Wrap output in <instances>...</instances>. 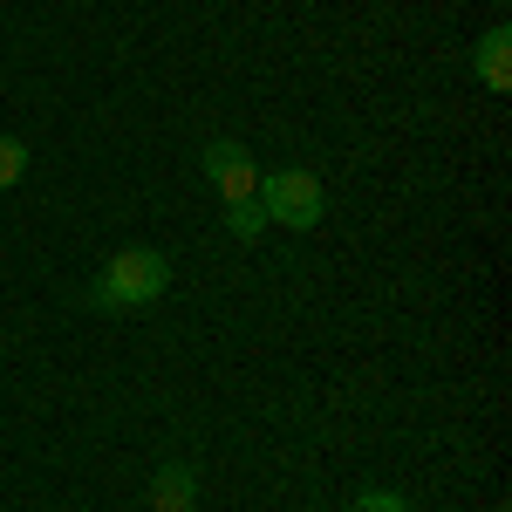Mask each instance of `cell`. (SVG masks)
<instances>
[{
	"label": "cell",
	"instance_id": "5",
	"mask_svg": "<svg viewBox=\"0 0 512 512\" xmlns=\"http://www.w3.org/2000/svg\"><path fill=\"white\" fill-rule=\"evenodd\" d=\"M478 82H485L492 96H506V89H512V35H506V28H492V35L478 41Z\"/></svg>",
	"mask_w": 512,
	"mask_h": 512
},
{
	"label": "cell",
	"instance_id": "8",
	"mask_svg": "<svg viewBox=\"0 0 512 512\" xmlns=\"http://www.w3.org/2000/svg\"><path fill=\"white\" fill-rule=\"evenodd\" d=\"M349 512H410V506H403V492H362Z\"/></svg>",
	"mask_w": 512,
	"mask_h": 512
},
{
	"label": "cell",
	"instance_id": "6",
	"mask_svg": "<svg viewBox=\"0 0 512 512\" xmlns=\"http://www.w3.org/2000/svg\"><path fill=\"white\" fill-rule=\"evenodd\" d=\"M226 233H233V239H260V233H267V212H260V198H246V205H226Z\"/></svg>",
	"mask_w": 512,
	"mask_h": 512
},
{
	"label": "cell",
	"instance_id": "2",
	"mask_svg": "<svg viewBox=\"0 0 512 512\" xmlns=\"http://www.w3.org/2000/svg\"><path fill=\"white\" fill-rule=\"evenodd\" d=\"M260 212H267V226L308 233V226H321V212H328V192H321L315 171L280 164V171H267V178H260Z\"/></svg>",
	"mask_w": 512,
	"mask_h": 512
},
{
	"label": "cell",
	"instance_id": "9",
	"mask_svg": "<svg viewBox=\"0 0 512 512\" xmlns=\"http://www.w3.org/2000/svg\"><path fill=\"white\" fill-rule=\"evenodd\" d=\"M492 7H506V0H492Z\"/></svg>",
	"mask_w": 512,
	"mask_h": 512
},
{
	"label": "cell",
	"instance_id": "7",
	"mask_svg": "<svg viewBox=\"0 0 512 512\" xmlns=\"http://www.w3.org/2000/svg\"><path fill=\"white\" fill-rule=\"evenodd\" d=\"M21 171H28V144L21 137H0V192L21 185Z\"/></svg>",
	"mask_w": 512,
	"mask_h": 512
},
{
	"label": "cell",
	"instance_id": "3",
	"mask_svg": "<svg viewBox=\"0 0 512 512\" xmlns=\"http://www.w3.org/2000/svg\"><path fill=\"white\" fill-rule=\"evenodd\" d=\"M198 164H205L212 192L226 198V205H246V198H260V164H253V151H246L239 137H212Z\"/></svg>",
	"mask_w": 512,
	"mask_h": 512
},
{
	"label": "cell",
	"instance_id": "1",
	"mask_svg": "<svg viewBox=\"0 0 512 512\" xmlns=\"http://www.w3.org/2000/svg\"><path fill=\"white\" fill-rule=\"evenodd\" d=\"M164 287H171V260H164L158 246H123L103 260V274L89 287V308L96 315H137V308H151Z\"/></svg>",
	"mask_w": 512,
	"mask_h": 512
},
{
	"label": "cell",
	"instance_id": "4",
	"mask_svg": "<svg viewBox=\"0 0 512 512\" xmlns=\"http://www.w3.org/2000/svg\"><path fill=\"white\" fill-rule=\"evenodd\" d=\"M198 506V472L192 465H164L151 478V512H192Z\"/></svg>",
	"mask_w": 512,
	"mask_h": 512
}]
</instances>
